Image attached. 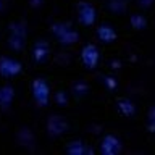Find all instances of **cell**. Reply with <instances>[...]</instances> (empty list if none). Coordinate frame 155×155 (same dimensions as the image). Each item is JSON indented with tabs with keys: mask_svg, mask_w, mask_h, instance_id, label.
Here are the masks:
<instances>
[{
	"mask_svg": "<svg viewBox=\"0 0 155 155\" xmlns=\"http://www.w3.org/2000/svg\"><path fill=\"white\" fill-rule=\"evenodd\" d=\"M8 45L13 50H21L26 44V26L24 23H13L12 26L8 28Z\"/></svg>",
	"mask_w": 155,
	"mask_h": 155,
	"instance_id": "6da1fadb",
	"label": "cell"
},
{
	"mask_svg": "<svg viewBox=\"0 0 155 155\" xmlns=\"http://www.w3.org/2000/svg\"><path fill=\"white\" fill-rule=\"evenodd\" d=\"M52 32L58 37V41L65 45H70V44H74L78 41V32L73 31V29L68 26V24H63V23H57L52 26Z\"/></svg>",
	"mask_w": 155,
	"mask_h": 155,
	"instance_id": "7a4b0ae2",
	"label": "cell"
},
{
	"mask_svg": "<svg viewBox=\"0 0 155 155\" xmlns=\"http://www.w3.org/2000/svg\"><path fill=\"white\" fill-rule=\"evenodd\" d=\"M31 89H32V97L39 104V107H45L48 104V95H50L48 84L42 79V78H37V79L32 82Z\"/></svg>",
	"mask_w": 155,
	"mask_h": 155,
	"instance_id": "3957f363",
	"label": "cell"
},
{
	"mask_svg": "<svg viewBox=\"0 0 155 155\" xmlns=\"http://www.w3.org/2000/svg\"><path fill=\"white\" fill-rule=\"evenodd\" d=\"M21 71V63L13 60L10 57H2L0 58V74L5 78H12L16 76Z\"/></svg>",
	"mask_w": 155,
	"mask_h": 155,
	"instance_id": "277c9868",
	"label": "cell"
},
{
	"mask_svg": "<svg viewBox=\"0 0 155 155\" xmlns=\"http://www.w3.org/2000/svg\"><path fill=\"white\" fill-rule=\"evenodd\" d=\"M78 18H79V23L84 24V26H91L95 21V8L92 7L91 3L81 2L78 5Z\"/></svg>",
	"mask_w": 155,
	"mask_h": 155,
	"instance_id": "5b68a950",
	"label": "cell"
},
{
	"mask_svg": "<svg viewBox=\"0 0 155 155\" xmlns=\"http://www.w3.org/2000/svg\"><path fill=\"white\" fill-rule=\"evenodd\" d=\"M81 58H82V63L86 65V68L92 70V68H95L97 63H99V50L95 48V45L89 44V45H86L82 48Z\"/></svg>",
	"mask_w": 155,
	"mask_h": 155,
	"instance_id": "8992f818",
	"label": "cell"
},
{
	"mask_svg": "<svg viewBox=\"0 0 155 155\" xmlns=\"http://www.w3.org/2000/svg\"><path fill=\"white\" fill-rule=\"evenodd\" d=\"M68 128V123L63 120V116H50L48 118V123H47V129H48V134L50 136H60L66 131Z\"/></svg>",
	"mask_w": 155,
	"mask_h": 155,
	"instance_id": "52a82bcc",
	"label": "cell"
},
{
	"mask_svg": "<svg viewBox=\"0 0 155 155\" xmlns=\"http://www.w3.org/2000/svg\"><path fill=\"white\" fill-rule=\"evenodd\" d=\"M120 150H121L120 140L115 136H105L104 140H102V153L113 155V153H118Z\"/></svg>",
	"mask_w": 155,
	"mask_h": 155,
	"instance_id": "ba28073f",
	"label": "cell"
},
{
	"mask_svg": "<svg viewBox=\"0 0 155 155\" xmlns=\"http://www.w3.org/2000/svg\"><path fill=\"white\" fill-rule=\"evenodd\" d=\"M97 36H99V39H100L102 42L110 44V42H113L115 39H116V32H115V29L111 28V26L104 24V26H100L99 29H97Z\"/></svg>",
	"mask_w": 155,
	"mask_h": 155,
	"instance_id": "9c48e42d",
	"label": "cell"
},
{
	"mask_svg": "<svg viewBox=\"0 0 155 155\" xmlns=\"http://www.w3.org/2000/svg\"><path fill=\"white\" fill-rule=\"evenodd\" d=\"M13 97H15L13 87H10V86L0 87V108H7V107L12 104Z\"/></svg>",
	"mask_w": 155,
	"mask_h": 155,
	"instance_id": "30bf717a",
	"label": "cell"
},
{
	"mask_svg": "<svg viewBox=\"0 0 155 155\" xmlns=\"http://www.w3.org/2000/svg\"><path fill=\"white\" fill-rule=\"evenodd\" d=\"M47 53H48V45L45 42H42V41H39L34 44V48H32V57H34V60L36 61H42L44 58L47 57Z\"/></svg>",
	"mask_w": 155,
	"mask_h": 155,
	"instance_id": "8fae6325",
	"label": "cell"
},
{
	"mask_svg": "<svg viewBox=\"0 0 155 155\" xmlns=\"http://www.w3.org/2000/svg\"><path fill=\"white\" fill-rule=\"evenodd\" d=\"M118 108H120L121 113L126 115V116L134 115V111H136L134 104H133V102H129L128 99H120V100H118Z\"/></svg>",
	"mask_w": 155,
	"mask_h": 155,
	"instance_id": "7c38bea8",
	"label": "cell"
},
{
	"mask_svg": "<svg viewBox=\"0 0 155 155\" xmlns=\"http://www.w3.org/2000/svg\"><path fill=\"white\" fill-rule=\"evenodd\" d=\"M107 5L115 13H123L126 10V0H107Z\"/></svg>",
	"mask_w": 155,
	"mask_h": 155,
	"instance_id": "4fadbf2b",
	"label": "cell"
},
{
	"mask_svg": "<svg viewBox=\"0 0 155 155\" xmlns=\"http://www.w3.org/2000/svg\"><path fill=\"white\" fill-rule=\"evenodd\" d=\"M74 145H76V147L70 145V147L66 149V152H68V153H86V152L91 153V152H92V150H86L84 147H82V145H84L82 142H74Z\"/></svg>",
	"mask_w": 155,
	"mask_h": 155,
	"instance_id": "5bb4252c",
	"label": "cell"
},
{
	"mask_svg": "<svg viewBox=\"0 0 155 155\" xmlns=\"http://www.w3.org/2000/svg\"><path fill=\"white\" fill-rule=\"evenodd\" d=\"M131 23L136 29H144L145 28V18H142L140 15H136V16L131 18Z\"/></svg>",
	"mask_w": 155,
	"mask_h": 155,
	"instance_id": "9a60e30c",
	"label": "cell"
},
{
	"mask_svg": "<svg viewBox=\"0 0 155 155\" xmlns=\"http://www.w3.org/2000/svg\"><path fill=\"white\" fill-rule=\"evenodd\" d=\"M147 126L150 129V133H155V107H152L149 111V121H147Z\"/></svg>",
	"mask_w": 155,
	"mask_h": 155,
	"instance_id": "2e32d148",
	"label": "cell"
},
{
	"mask_svg": "<svg viewBox=\"0 0 155 155\" xmlns=\"http://www.w3.org/2000/svg\"><path fill=\"white\" fill-rule=\"evenodd\" d=\"M137 2H139V5H140V7L147 8V7H150V5H152V2H153V0H137Z\"/></svg>",
	"mask_w": 155,
	"mask_h": 155,
	"instance_id": "e0dca14e",
	"label": "cell"
},
{
	"mask_svg": "<svg viewBox=\"0 0 155 155\" xmlns=\"http://www.w3.org/2000/svg\"><path fill=\"white\" fill-rule=\"evenodd\" d=\"M0 7H2V3H0Z\"/></svg>",
	"mask_w": 155,
	"mask_h": 155,
	"instance_id": "ac0fdd59",
	"label": "cell"
}]
</instances>
